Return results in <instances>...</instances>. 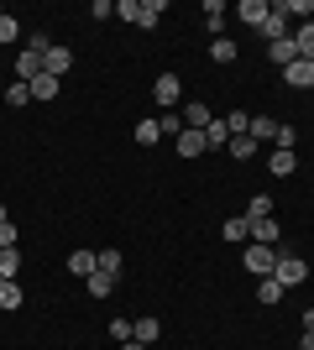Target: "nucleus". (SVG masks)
Returning a JSON list of instances; mask_svg holds the SVG:
<instances>
[{"label": "nucleus", "mask_w": 314, "mask_h": 350, "mask_svg": "<svg viewBox=\"0 0 314 350\" xmlns=\"http://www.w3.org/2000/svg\"><path fill=\"white\" fill-rule=\"evenodd\" d=\"M152 100H157V110H179V105H183V79H179V73H157Z\"/></svg>", "instance_id": "2"}, {"label": "nucleus", "mask_w": 314, "mask_h": 350, "mask_svg": "<svg viewBox=\"0 0 314 350\" xmlns=\"http://www.w3.org/2000/svg\"><path fill=\"white\" fill-rule=\"evenodd\" d=\"M220 235L231 241V246H246V241H252V219H246V215L225 219V225H220Z\"/></svg>", "instance_id": "10"}, {"label": "nucleus", "mask_w": 314, "mask_h": 350, "mask_svg": "<svg viewBox=\"0 0 314 350\" xmlns=\"http://www.w3.org/2000/svg\"><path fill=\"white\" fill-rule=\"evenodd\" d=\"M283 84L288 89H314V63H288V68H283Z\"/></svg>", "instance_id": "8"}, {"label": "nucleus", "mask_w": 314, "mask_h": 350, "mask_svg": "<svg viewBox=\"0 0 314 350\" xmlns=\"http://www.w3.org/2000/svg\"><path fill=\"white\" fill-rule=\"evenodd\" d=\"M267 167H272V178H288V173H293V167H299V157H293L288 146H278V152H272V162H267Z\"/></svg>", "instance_id": "21"}, {"label": "nucleus", "mask_w": 314, "mask_h": 350, "mask_svg": "<svg viewBox=\"0 0 314 350\" xmlns=\"http://www.w3.org/2000/svg\"><path fill=\"white\" fill-rule=\"evenodd\" d=\"M209 120H215V116H209L205 100H189V105H183V131H205Z\"/></svg>", "instance_id": "9"}, {"label": "nucleus", "mask_w": 314, "mask_h": 350, "mask_svg": "<svg viewBox=\"0 0 314 350\" xmlns=\"http://www.w3.org/2000/svg\"><path fill=\"white\" fill-rule=\"evenodd\" d=\"M225 152H231L236 162H246V157L257 152V142H252V136H231V146H225Z\"/></svg>", "instance_id": "30"}, {"label": "nucleus", "mask_w": 314, "mask_h": 350, "mask_svg": "<svg viewBox=\"0 0 314 350\" xmlns=\"http://www.w3.org/2000/svg\"><path fill=\"white\" fill-rule=\"evenodd\" d=\"M120 278H110V272H94V278H84V288H90V298H110L116 293Z\"/></svg>", "instance_id": "19"}, {"label": "nucleus", "mask_w": 314, "mask_h": 350, "mask_svg": "<svg viewBox=\"0 0 314 350\" xmlns=\"http://www.w3.org/2000/svg\"><path fill=\"white\" fill-rule=\"evenodd\" d=\"M47 47H53V37H47V31H31L27 53H37V58H47Z\"/></svg>", "instance_id": "33"}, {"label": "nucleus", "mask_w": 314, "mask_h": 350, "mask_svg": "<svg viewBox=\"0 0 314 350\" xmlns=\"http://www.w3.org/2000/svg\"><path fill=\"white\" fill-rule=\"evenodd\" d=\"M21 37V27H16V16H0V42H16Z\"/></svg>", "instance_id": "35"}, {"label": "nucleus", "mask_w": 314, "mask_h": 350, "mask_svg": "<svg viewBox=\"0 0 314 350\" xmlns=\"http://www.w3.org/2000/svg\"><path fill=\"white\" fill-rule=\"evenodd\" d=\"M309 27H314V11H309Z\"/></svg>", "instance_id": "44"}, {"label": "nucleus", "mask_w": 314, "mask_h": 350, "mask_svg": "<svg viewBox=\"0 0 314 350\" xmlns=\"http://www.w3.org/2000/svg\"><path fill=\"white\" fill-rule=\"evenodd\" d=\"M267 11H272V5H267V0H241V27H262V21H267Z\"/></svg>", "instance_id": "12"}, {"label": "nucleus", "mask_w": 314, "mask_h": 350, "mask_svg": "<svg viewBox=\"0 0 314 350\" xmlns=\"http://www.w3.org/2000/svg\"><path fill=\"white\" fill-rule=\"evenodd\" d=\"M0 16H5V11H0Z\"/></svg>", "instance_id": "46"}, {"label": "nucleus", "mask_w": 314, "mask_h": 350, "mask_svg": "<svg viewBox=\"0 0 314 350\" xmlns=\"http://www.w3.org/2000/svg\"><path fill=\"white\" fill-rule=\"evenodd\" d=\"M5 246H16V225H11V219H0V251H5Z\"/></svg>", "instance_id": "39"}, {"label": "nucleus", "mask_w": 314, "mask_h": 350, "mask_svg": "<svg viewBox=\"0 0 314 350\" xmlns=\"http://www.w3.org/2000/svg\"><path fill=\"white\" fill-rule=\"evenodd\" d=\"M74 68V53H68V47H47V58H42V73H53V79H63V73Z\"/></svg>", "instance_id": "7"}, {"label": "nucleus", "mask_w": 314, "mask_h": 350, "mask_svg": "<svg viewBox=\"0 0 314 350\" xmlns=\"http://www.w3.org/2000/svg\"><path fill=\"white\" fill-rule=\"evenodd\" d=\"M58 84H63V79H53V73H37V79H31V100H53V94H58Z\"/></svg>", "instance_id": "23"}, {"label": "nucleus", "mask_w": 314, "mask_h": 350, "mask_svg": "<svg viewBox=\"0 0 314 350\" xmlns=\"http://www.w3.org/2000/svg\"><path fill=\"white\" fill-rule=\"evenodd\" d=\"M288 37H293V47H299V58L314 63V27H309V21H304L299 31H288Z\"/></svg>", "instance_id": "20"}, {"label": "nucleus", "mask_w": 314, "mask_h": 350, "mask_svg": "<svg viewBox=\"0 0 314 350\" xmlns=\"http://www.w3.org/2000/svg\"><path fill=\"white\" fill-rule=\"evenodd\" d=\"M246 219H272V193H252V204H246Z\"/></svg>", "instance_id": "26"}, {"label": "nucleus", "mask_w": 314, "mask_h": 350, "mask_svg": "<svg viewBox=\"0 0 314 350\" xmlns=\"http://www.w3.org/2000/svg\"><path fill=\"white\" fill-rule=\"evenodd\" d=\"M116 16H120V21H131V27H147V31H152V27L168 16V5H163V0H120Z\"/></svg>", "instance_id": "1"}, {"label": "nucleus", "mask_w": 314, "mask_h": 350, "mask_svg": "<svg viewBox=\"0 0 314 350\" xmlns=\"http://www.w3.org/2000/svg\"><path fill=\"white\" fill-rule=\"evenodd\" d=\"M68 272H74V278H94V272H100V251H74V256H68Z\"/></svg>", "instance_id": "11"}, {"label": "nucleus", "mask_w": 314, "mask_h": 350, "mask_svg": "<svg viewBox=\"0 0 314 350\" xmlns=\"http://www.w3.org/2000/svg\"><path fill=\"white\" fill-rule=\"evenodd\" d=\"M304 329H309V335H314V308H304Z\"/></svg>", "instance_id": "43"}, {"label": "nucleus", "mask_w": 314, "mask_h": 350, "mask_svg": "<svg viewBox=\"0 0 314 350\" xmlns=\"http://www.w3.org/2000/svg\"><path fill=\"white\" fill-rule=\"evenodd\" d=\"M215 146H231V126L225 120H209L205 126V152H215Z\"/></svg>", "instance_id": "18"}, {"label": "nucleus", "mask_w": 314, "mask_h": 350, "mask_svg": "<svg viewBox=\"0 0 314 350\" xmlns=\"http://www.w3.org/2000/svg\"><path fill=\"white\" fill-rule=\"evenodd\" d=\"M309 110H314V100H309Z\"/></svg>", "instance_id": "45"}, {"label": "nucleus", "mask_w": 314, "mask_h": 350, "mask_svg": "<svg viewBox=\"0 0 314 350\" xmlns=\"http://www.w3.org/2000/svg\"><path fill=\"white\" fill-rule=\"evenodd\" d=\"M205 27L215 37H225V0H205Z\"/></svg>", "instance_id": "17"}, {"label": "nucleus", "mask_w": 314, "mask_h": 350, "mask_svg": "<svg viewBox=\"0 0 314 350\" xmlns=\"http://www.w3.org/2000/svg\"><path fill=\"white\" fill-rule=\"evenodd\" d=\"M283 293H288V288H283L278 278H262V282H257V304L272 308V304H283Z\"/></svg>", "instance_id": "15"}, {"label": "nucleus", "mask_w": 314, "mask_h": 350, "mask_svg": "<svg viewBox=\"0 0 314 350\" xmlns=\"http://www.w3.org/2000/svg\"><path fill=\"white\" fill-rule=\"evenodd\" d=\"M272 278L283 282V288H299V282L309 278V262H304V256H293V251H278V267H272Z\"/></svg>", "instance_id": "3"}, {"label": "nucleus", "mask_w": 314, "mask_h": 350, "mask_svg": "<svg viewBox=\"0 0 314 350\" xmlns=\"http://www.w3.org/2000/svg\"><path fill=\"white\" fill-rule=\"evenodd\" d=\"M16 272H21V251L5 246L0 251V282H16Z\"/></svg>", "instance_id": "22"}, {"label": "nucleus", "mask_w": 314, "mask_h": 350, "mask_svg": "<svg viewBox=\"0 0 314 350\" xmlns=\"http://www.w3.org/2000/svg\"><path fill=\"white\" fill-rule=\"evenodd\" d=\"M131 324H136V319H110V335H116V345H120V340H131Z\"/></svg>", "instance_id": "38"}, {"label": "nucleus", "mask_w": 314, "mask_h": 350, "mask_svg": "<svg viewBox=\"0 0 314 350\" xmlns=\"http://www.w3.org/2000/svg\"><path fill=\"white\" fill-rule=\"evenodd\" d=\"M246 136H252V142H272V136H278V120L272 116H252V131Z\"/></svg>", "instance_id": "24"}, {"label": "nucleus", "mask_w": 314, "mask_h": 350, "mask_svg": "<svg viewBox=\"0 0 314 350\" xmlns=\"http://www.w3.org/2000/svg\"><path fill=\"white\" fill-rule=\"evenodd\" d=\"M293 350H314V335H309V329H304V340H299Z\"/></svg>", "instance_id": "42"}, {"label": "nucleus", "mask_w": 314, "mask_h": 350, "mask_svg": "<svg viewBox=\"0 0 314 350\" xmlns=\"http://www.w3.org/2000/svg\"><path fill=\"white\" fill-rule=\"evenodd\" d=\"M163 335V324H157V314H147V319L131 324V340H142V345H152V340Z\"/></svg>", "instance_id": "16"}, {"label": "nucleus", "mask_w": 314, "mask_h": 350, "mask_svg": "<svg viewBox=\"0 0 314 350\" xmlns=\"http://www.w3.org/2000/svg\"><path fill=\"white\" fill-rule=\"evenodd\" d=\"M257 31H262V42H283V37H288V11H283V0L267 11V21H262Z\"/></svg>", "instance_id": "5"}, {"label": "nucleus", "mask_w": 314, "mask_h": 350, "mask_svg": "<svg viewBox=\"0 0 314 350\" xmlns=\"http://www.w3.org/2000/svg\"><path fill=\"white\" fill-rule=\"evenodd\" d=\"M157 131L179 142V136H183V116H179V110H163V116H157Z\"/></svg>", "instance_id": "25"}, {"label": "nucleus", "mask_w": 314, "mask_h": 350, "mask_svg": "<svg viewBox=\"0 0 314 350\" xmlns=\"http://www.w3.org/2000/svg\"><path fill=\"white\" fill-rule=\"evenodd\" d=\"M90 16H94V21H105V16H116V5H110V0H94Z\"/></svg>", "instance_id": "40"}, {"label": "nucleus", "mask_w": 314, "mask_h": 350, "mask_svg": "<svg viewBox=\"0 0 314 350\" xmlns=\"http://www.w3.org/2000/svg\"><path fill=\"white\" fill-rule=\"evenodd\" d=\"M272 142H278V146H288V152H293V142H299V136H293V126H288V120H278V136H272Z\"/></svg>", "instance_id": "36"}, {"label": "nucleus", "mask_w": 314, "mask_h": 350, "mask_svg": "<svg viewBox=\"0 0 314 350\" xmlns=\"http://www.w3.org/2000/svg\"><path fill=\"white\" fill-rule=\"evenodd\" d=\"M100 272H110V278H120V251H100Z\"/></svg>", "instance_id": "34"}, {"label": "nucleus", "mask_w": 314, "mask_h": 350, "mask_svg": "<svg viewBox=\"0 0 314 350\" xmlns=\"http://www.w3.org/2000/svg\"><path fill=\"white\" fill-rule=\"evenodd\" d=\"M252 241H257V246L283 251V246H278V241H283V225H278V219H252Z\"/></svg>", "instance_id": "6"}, {"label": "nucleus", "mask_w": 314, "mask_h": 350, "mask_svg": "<svg viewBox=\"0 0 314 350\" xmlns=\"http://www.w3.org/2000/svg\"><path fill=\"white\" fill-rule=\"evenodd\" d=\"M0 308H21V282H0Z\"/></svg>", "instance_id": "31"}, {"label": "nucleus", "mask_w": 314, "mask_h": 350, "mask_svg": "<svg viewBox=\"0 0 314 350\" xmlns=\"http://www.w3.org/2000/svg\"><path fill=\"white\" fill-rule=\"evenodd\" d=\"M241 262H246V272H252V278H272L278 251H272V246H257V241H246V256H241Z\"/></svg>", "instance_id": "4"}, {"label": "nucleus", "mask_w": 314, "mask_h": 350, "mask_svg": "<svg viewBox=\"0 0 314 350\" xmlns=\"http://www.w3.org/2000/svg\"><path fill=\"white\" fill-rule=\"evenodd\" d=\"M179 152H183V157H199V152H205V131H183L179 136Z\"/></svg>", "instance_id": "28"}, {"label": "nucleus", "mask_w": 314, "mask_h": 350, "mask_svg": "<svg viewBox=\"0 0 314 350\" xmlns=\"http://www.w3.org/2000/svg\"><path fill=\"white\" fill-rule=\"evenodd\" d=\"M37 73H42V58H37V53H27V47H21V53H16V79H21V84H31Z\"/></svg>", "instance_id": "13"}, {"label": "nucleus", "mask_w": 314, "mask_h": 350, "mask_svg": "<svg viewBox=\"0 0 314 350\" xmlns=\"http://www.w3.org/2000/svg\"><path fill=\"white\" fill-rule=\"evenodd\" d=\"M209 58L215 63H236V42H231V37H215V42H209Z\"/></svg>", "instance_id": "27"}, {"label": "nucleus", "mask_w": 314, "mask_h": 350, "mask_svg": "<svg viewBox=\"0 0 314 350\" xmlns=\"http://www.w3.org/2000/svg\"><path fill=\"white\" fill-rule=\"evenodd\" d=\"M267 58L278 63V68H288V63H299V47H293V37H283V42H267Z\"/></svg>", "instance_id": "14"}, {"label": "nucleus", "mask_w": 314, "mask_h": 350, "mask_svg": "<svg viewBox=\"0 0 314 350\" xmlns=\"http://www.w3.org/2000/svg\"><path fill=\"white\" fill-rule=\"evenodd\" d=\"M136 142H142V146H157V142H163L157 120H136Z\"/></svg>", "instance_id": "29"}, {"label": "nucleus", "mask_w": 314, "mask_h": 350, "mask_svg": "<svg viewBox=\"0 0 314 350\" xmlns=\"http://www.w3.org/2000/svg\"><path fill=\"white\" fill-rule=\"evenodd\" d=\"M283 11H288V16H304V21H309V11H314V0H283Z\"/></svg>", "instance_id": "37"}, {"label": "nucleus", "mask_w": 314, "mask_h": 350, "mask_svg": "<svg viewBox=\"0 0 314 350\" xmlns=\"http://www.w3.org/2000/svg\"><path fill=\"white\" fill-rule=\"evenodd\" d=\"M5 105H31V84H21V79H16V84L5 89Z\"/></svg>", "instance_id": "32"}, {"label": "nucleus", "mask_w": 314, "mask_h": 350, "mask_svg": "<svg viewBox=\"0 0 314 350\" xmlns=\"http://www.w3.org/2000/svg\"><path fill=\"white\" fill-rule=\"evenodd\" d=\"M116 350H152V345H142V340H120Z\"/></svg>", "instance_id": "41"}]
</instances>
